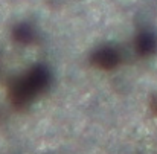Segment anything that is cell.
<instances>
[{"label":"cell","mask_w":157,"mask_h":154,"mask_svg":"<svg viewBox=\"0 0 157 154\" xmlns=\"http://www.w3.org/2000/svg\"><path fill=\"white\" fill-rule=\"evenodd\" d=\"M116 3L121 8H131V5L134 3V0H116Z\"/></svg>","instance_id":"obj_1"},{"label":"cell","mask_w":157,"mask_h":154,"mask_svg":"<svg viewBox=\"0 0 157 154\" xmlns=\"http://www.w3.org/2000/svg\"><path fill=\"white\" fill-rule=\"evenodd\" d=\"M156 11H157V0H156Z\"/></svg>","instance_id":"obj_2"}]
</instances>
